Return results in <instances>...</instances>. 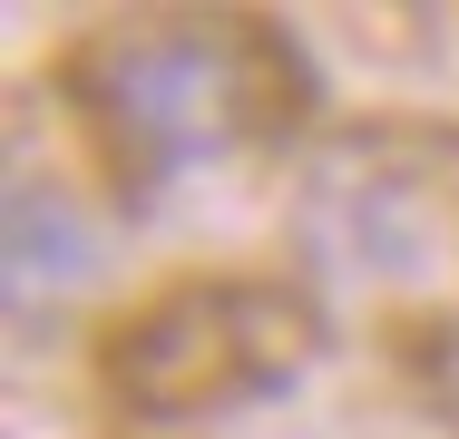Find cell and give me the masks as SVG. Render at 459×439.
<instances>
[{
	"label": "cell",
	"instance_id": "6da1fadb",
	"mask_svg": "<svg viewBox=\"0 0 459 439\" xmlns=\"http://www.w3.org/2000/svg\"><path fill=\"white\" fill-rule=\"evenodd\" d=\"M59 98L89 137L108 195L147 205L167 176L235 157L255 137H283L303 108V69L264 20L167 10V20H108L89 39H69Z\"/></svg>",
	"mask_w": 459,
	"mask_h": 439
},
{
	"label": "cell",
	"instance_id": "7a4b0ae2",
	"mask_svg": "<svg viewBox=\"0 0 459 439\" xmlns=\"http://www.w3.org/2000/svg\"><path fill=\"white\" fill-rule=\"evenodd\" d=\"M323 342V313L274 273H177L98 323V391L127 420H205L283 391Z\"/></svg>",
	"mask_w": 459,
	"mask_h": 439
}]
</instances>
